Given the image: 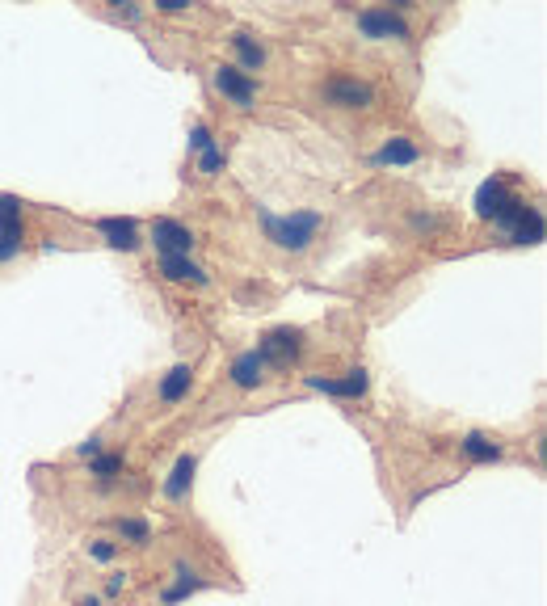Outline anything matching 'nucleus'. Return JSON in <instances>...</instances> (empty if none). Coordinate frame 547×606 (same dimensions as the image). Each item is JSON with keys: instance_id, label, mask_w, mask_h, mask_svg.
I'll use <instances>...</instances> for the list:
<instances>
[{"instance_id": "7ed1b4c3", "label": "nucleus", "mask_w": 547, "mask_h": 606, "mask_svg": "<svg viewBox=\"0 0 547 606\" xmlns=\"http://www.w3.org/2000/svg\"><path fill=\"white\" fill-rule=\"evenodd\" d=\"M404 13H409V5H375V9H362L354 17V26L371 43H409L413 30L404 22Z\"/></svg>"}, {"instance_id": "412c9836", "label": "nucleus", "mask_w": 547, "mask_h": 606, "mask_svg": "<svg viewBox=\"0 0 547 606\" xmlns=\"http://www.w3.org/2000/svg\"><path fill=\"white\" fill-rule=\"evenodd\" d=\"M219 165H224V148H215V144H211L207 152H202V160H198V173H202V177H215V173H219Z\"/></svg>"}, {"instance_id": "aec40b11", "label": "nucleus", "mask_w": 547, "mask_h": 606, "mask_svg": "<svg viewBox=\"0 0 547 606\" xmlns=\"http://www.w3.org/2000/svg\"><path fill=\"white\" fill-rule=\"evenodd\" d=\"M85 552H89V560H97V564H114L118 556H123V548H118L114 539H89Z\"/></svg>"}, {"instance_id": "4be33fe9", "label": "nucleus", "mask_w": 547, "mask_h": 606, "mask_svg": "<svg viewBox=\"0 0 547 606\" xmlns=\"http://www.w3.org/2000/svg\"><path fill=\"white\" fill-rule=\"evenodd\" d=\"M190 148H194V152H207V148H211V131L202 127V123H194V131H190Z\"/></svg>"}, {"instance_id": "39448f33", "label": "nucleus", "mask_w": 547, "mask_h": 606, "mask_svg": "<svg viewBox=\"0 0 547 606\" xmlns=\"http://www.w3.org/2000/svg\"><path fill=\"white\" fill-rule=\"evenodd\" d=\"M211 85H215V93L224 97L228 106H236V110H253V106H257V80L245 76L236 64H215V68H211Z\"/></svg>"}, {"instance_id": "20e7f679", "label": "nucleus", "mask_w": 547, "mask_h": 606, "mask_svg": "<svg viewBox=\"0 0 547 606\" xmlns=\"http://www.w3.org/2000/svg\"><path fill=\"white\" fill-rule=\"evenodd\" d=\"M26 253V202L0 194V266Z\"/></svg>"}, {"instance_id": "9b49d317", "label": "nucleus", "mask_w": 547, "mask_h": 606, "mask_svg": "<svg viewBox=\"0 0 547 606\" xmlns=\"http://www.w3.org/2000/svg\"><path fill=\"white\" fill-rule=\"evenodd\" d=\"M312 388L320 392H333V396H346V400H358L367 396V371H350L346 379H308Z\"/></svg>"}, {"instance_id": "6ab92c4d", "label": "nucleus", "mask_w": 547, "mask_h": 606, "mask_svg": "<svg viewBox=\"0 0 547 606\" xmlns=\"http://www.w3.org/2000/svg\"><path fill=\"white\" fill-rule=\"evenodd\" d=\"M127 468V459L118 455V451H101V455H93V468H89V476L97 480V484H110V480H118V472Z\"/></svg>"}, {"instance_id": "f3484780", "label": "nucleus", "mask_w": 547, "mask_h": 606, "mask_svg": "<svg viewBox=\"0 0 547 606\" xmlns=\"http://www.w3.org/2000/svg\"><path fill=\"white\" fill-rule=\"evenodd\" d=\"M539 240H543V211L526 207L522 219L514 224V245H539Z\"/></svg>"}, {"instance_id": "1a4fd4ad", "label": "nucleus", "mask_w": 547, "mask_h": 606, "mask_svg": "<svg viewBox=\"0 0 547 606\" xmlns=\"http://www.w3.org/2000/svg\"><path fill=\"white\" fill-rule=\"evenodd\" d=\"M228 43H232V51H236V59H240V72H261V68H266V43H257V34H249V30H236L232 38H228Z\"/></svg>"}, {"instance_id": "0eeeda50", "label": "nucleus", "mask_w": 547, "mask_h": 606, "mask_svg": "<svg viewBox=\"0 0 547 606\" xmlns=\"http://www.w3.org/2000/svg\"><path fill=\"white\" fill-rule=\"evenodd\" d=\"M152 245L160 249V257H190V249L198 245V236L177 224V219H156L152 224Z\"/></svg>"}, {"instance_id": "f03ea898", "label": "nucleus", "mask_w": 547, "mask_h": 606, "mask_svg": "<svg viewBox=\"0 0 547 606\" xmlns=\"http://www.w3.org/2000/svg\"><path fill=\"white\" fill-rule=\"evenodd\" d=\"M320 101L333 110H350V114H367L379 106V93L367 76H354V72H333L320 80Z\"/></svg>"}, {"instance_id": "423d86ee", "label": "nucleus", "mask_w": 547, "mask_h": 606, "mask_svg": "<svg viewBox=\"0 0 547 606\" xmlns=\"http://www.w3.org/2000/svg\"><path fill=\"white\" fill-rule=\"evenodd\" d=\"M257 354H261V362H266V367L287 371L291 362H299V354H303V333H299V329H274V333L261 337Z\"/></svg>"}, {"instance_id": "9d476101", "label": "nucleus", "mask_w": 547, "mask_h": 606, "mask_svg": "<svg viewBox=\"0 0 547 606\" xmlns=\"http://www.w3.org/2000/svg\"><path fill=\"white\" fill-rule=\"evenodd\" d=\"M160 274L169 282H194V287H207V270L190 257H160Z\"/></svg>"}, {"instance_id": "dca6fc26", "label": "nucleus", "mask_w": 547, "mask_h": 606, "mask_svg": "<svg viewBox=\"0 0 547 606\" xmlns=\"http://www.w3.org/2000/svg\"><path fill=\"white\" fill-rule=\"evenodd\" d=\"M421 152H417V144H409L404 135H396V139H388L379 152H375V165H409V160H417Z\"/></svg>"}, {"instance_id": "ddd939ff", "label": "nucleus", "mask_w": 547, "mask_h": 606, "mask_svg": "<svg viewBox=\"0 0 547 606\" xmlns=\"http://www.w3.org/2000/svg\"><path fill=\"white\" fill-rule=\"evenodd\" d=\"M97 232H101V236H110V245H114V249H127V253H135V249H139V232H135L131 219H101Z\"/></svg>"}, {"instance_id": "393cba45", "label": "nucleus", "mask_w": 547, "mask_h": 606, "mask_svg": "<svg viewBox=\"0 0 547 606\" xmlns=\"http://www.w3.org/2000/svg\"><path fill=\"white\" fill-rule=\"evenodd\" d=\"M80 455H85V459H89V455H101V438H89L85 447H80Z\"/></svg>"}, {"instance_id": "b1692460", "label": "nucleus", "mask_w": 547, "mask_h": 606, "mask_svg": "<svg viewBox=\"0 0 547 606\" xmlns=\"http://www.w3.org/2000/svg\"><path fill=\"white\" fill-rule=\"evenodd\" d=\"M186 9H190L186 0H160V5H156V13H169V17L173 13H186Z\"/></svg>"}, {"instance_id": "5701e85b", "label": "nucleus", "mask_w": 547, "mask_h": 606, "mask_svg": "<svg viewBox=\"0 0 547 606\" xmlns=\"http://www.w3.org/2000/svg\"><path fill=\"white\" fill-rule=\"evenodd\" d=\"M127 581H131V573H110V577H106V598H118V594H123Z\"/></svg>"}, {"instance_id": "2eb2a0df", "label": "nucleus", "mask_w": 547, "mask_h": 606, "mask_svg": "<svg viewBox=\"0 0 547 606\" xmlns=\"http://www.w3.org/2000/svg\"><path fill=\"white\" fill-rule=\"evenodd\" d=\"M459 451L468 455L472 463H493V459H501V455H505V447H501L497 438H489V434H468V438L459 442Z\"/></svg>"}, {"instance_id": "f257e3e1", "label": "nucleus", "mask_w": 547, "mask_h": 606, "mask_svg": "<svg viewBox=\"0 0 547 606\" xmlns=\"http://www.w3.org/2000/svg\"><path fill=\"white\" fill-rule=\"evenodd\" d=\"M266 232L282 253H308L320 232H324V215L320 211H291V215H270L266 219Z\"/></svg>"}, {"instance_id": "6e6552de", "label": "nucleus", "mask_w": 547, "mask_h": 606, "mask_svg": "<svg viewBox=\"0 0 547 606\" xmlns=\"http://www.w3.org/2000/svg\"><path fill=\"white\" fill-rule=\"evenodd\" d=\"M266 362H261V354L257 350H245V354H236L232 358V383H236V388L240 392H253V388H261V383H266Z\"/></svg>"}, {"instance_id": "a878e982", "label": "nucleus", "mask_w": 547, "mask_h": 606, "mask_svg": "<svg viewBox=\"0 0 547 606\" xmlns=\"http://www.w3.org/2000/svg\"><path fill=\"white\" fill-rule=\"evenodd\" d=\"M76 606H101V594H85V598H76Z\"/></svg>"}, {"instance_id": "a211bd4d", "label": "nucleus", "mask_w": 547, "mask_h": 606, "mask_svg": "<svg viewBox=\"0 0 547 606\" xmlns=\"http://www.w3.org/2000/svg\"><path fill=\"white\" fill-rule=\"evenodd\" d=\"M114 531H118V539H123V543H131V548H148V543H152V527H148V522L144 518H118L114 522Z\"/></svg>"}, {"instance_id": "4468645a", "label": "nucleus", "mask_w": 547, "mask_h": 606, "mask_svg": "<svg viewBox=\"0 0 547 606\" xmlns=\"http://www.w3.org/2000/svg\"><path fill=\"white\" fill-rule=\"evenodd\" d=\"M190 383H194V367H186V362H181V367H173V371L165 375V383H160L156 400H160V404H177L181 396L190 392Z\"/></svg>"}, {"instance_id": "f8f14e48", "label": "nucleus", "mask_w": 547, "mask_h": 606, "mask_svg": "<svg viewBox=\"0 0 547 606\" xmlns=\"http://www.w3.org/2000/svg\"><path fill=\"white\" fill-rule=\"evenodd\" d=\"M194 468H198V459H194V455H181V459H177V468H173V472H169V480H165V497H169V501H186V497H190Z\"/></svg>"}]
</instances>
